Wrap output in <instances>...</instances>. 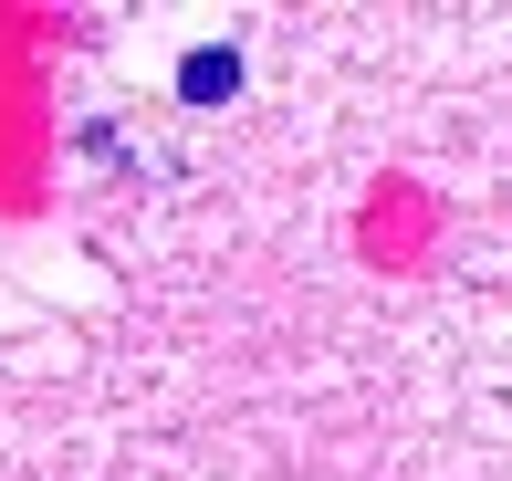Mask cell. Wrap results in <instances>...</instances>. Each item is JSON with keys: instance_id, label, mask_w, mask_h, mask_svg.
Instances as JSON below:
<instances>
[{"instance_id": "6da1fadb", "label": "cell", "mask_w": 512, "mask_h": 481, "mask_svg": "<svg viewBox=\"0 0 512 481\" xmlns=\"http://www.w3.org/2000/svg\"><path fill=\"white\" fill-rule=\"evenodd\" d=\"M230 84H241V63H230V53H189V63H178V95H189V105H220Z\"/></svg>"}]
</instances>
